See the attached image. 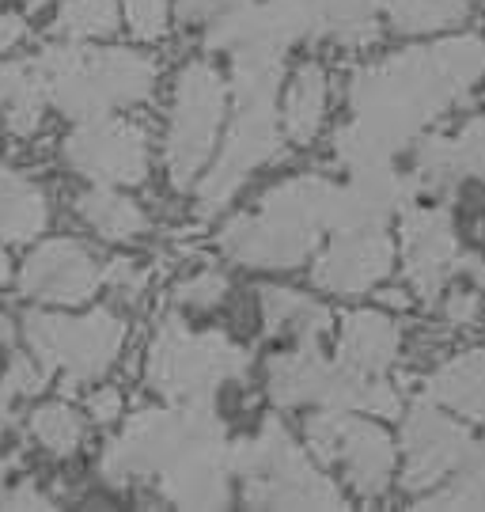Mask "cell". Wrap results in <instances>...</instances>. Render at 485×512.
I'll list each match as a JSON object with an SVG mask.
<instances>
[{
	"label": "cell",
	"instance_id": "6da1fadb",
	"mask_svg": "<svg viewBox=\"0 0 485 512\" xmlns=\"http://www.w3.org/2000/svg\"><path fill=\"white\" fill-rule=\"evenodd\" d=\"M31 342L38 346V353H46L50 365H65L69 376L80 380L110 365L114 349L122 342V323L107 311H95L84 323L31 315Z\"/></svg>",
	"mask_w": 485,
	"mask_h": 512
},
{
	"label": "cell",
	"instance_id": "7a4b0ae2",
	"mask_svg": "<svg viewBox=\"0 0 485 512\" xmlns=\"http://www.w3.org/2000/svg\"><path fill=\"white\" fill-rule=\"evenodd\" d=\"M220 118V80L205 65H194L182 76L179 88V110H175V126H171V171L175 179H190L209 156Z\"/></svg>",
	"mask_w": 485,
	"mask_h": 512
},
{
	"label": "cell",
	"instance_id": "3957f363",
	"mask_svg": "<svg viewBox=\"0 0 485 512\" xmlns=\"http://www.w3.org/2000/svg\"><path fill=\"white\" fill-rule=\"evenodd\" d=\"M311 440L323 456L342 463L364 494H379L387 486L395 452H391V440L376 425L353 418H319L311 425Z\"/></svg>",
	"mask_w": 485,
	"mask_h": 512
},
{
	"label": "cell",
	"instance_id": "277c9868",
	"mask_svg": "<svg viewBox=\"0 0 485 512\" xmlns=\"http://www.w3.org/2000/svg\"><path fill=\"white\" fill-rule=\"evenodd\" d=\"M69 160L80 171L110 183H137L144 179V145L126 126H99L76 133L69 141Z\"/></svg>",
	"mask_w": 485,
	"mask_h": 512
},
{
	"label": "cell",
	"instance_id": "5b68a950",
	"mask_svg": "<svg viewBox=\"0 0 485 512\" xmlns=\"http://www.w3.org/2000/svg\"><path fill=\"white\" fill-rule=\"evenodd\" d=\"M23 285H27V293H38L42 300L76 304L95 289V270L76 243H50L31 258Z\"/></svg>",
	"mask_w": 485,
	"mask_h": 512
},
{
	"label": "cell",
	"instance_id": "8992f818",
	"mask_svg": "<svg viewBox=\"0 0 485 512\" xmlns=\"http://www.w3.org/2000/svg\"><path fill=\"white\" fill-rule=\"evenodd\" d=\"M391 243L383 236H360V239H345L342 247H334L330 255L319 262V285L326 289H342V293H357V289H368L372 281L387 274L391 266Z\"/></svg>",
	"mask_w": 485,
	"mask_h": 512
},
{
	"label": "cell",
	"instance_id": "52a82bcc",
	"mask_svg": "<svg viewBox=\"0 0 485 512\" xmlns=\"http://www.w3.org/2000/svg\"><path fill=\"white\" fill-rule=\"evenodd\" d=\"M463 437L459 429H451L444 418L436 414H414L410 429H406V448H410V486H421V482H432L448 471L455 459L463 456Z\"/></svg>",
	"mask_w": 485,
	"mask_h": 512
},
{
	"label": "cell",
	"instance_id": "ba28073f",
	"mask_svg": "<svg viewBox=\"0 0 485 512\" xmlns=\"http://www.w3.org/2000/svg\"><path fill=\"white\" fill-rule=\"evenodd\" d=\"M395 346H398L395 327L387 319H379V315H353L345 323L342 357L349 365L364 368V372H379V368L395 357Z\"/></svg>",
	"mask_w": 485,
	"mask_h": 512
},
{
	"label": "cell",
	"instance_id": "9c48e42d",
	"mask_svg": "<svg viewBox=\"0 0 485 512\" xmlns=\"http://www.w3.org/2000/svg\"><path fill=\"white\" fill-rule=\"evenodd\" d=\"M323 103H326L323 73L315 65H307V69H300L285 103V129L296 145H304V141L315 137V129L323 122Z\"/></svg>",
	"mask_w": 485,
	"mask_h": 512
},
{
	"label": "cell",
	"instance_id": "30bf717a",
	"mask_svg": "<svg viewBox=\"0 0 485 512\" xmlns=\"http://www.w3.org/2000/svg\"><path fill=\"white\" fill-rule=\"evenodd\" d=\"M80 213L95 232H103L107 239H129L144 228L141 209L126 198H114L110 190H95L88 198H80Z\"/></svg>",
	"mask_w": 485,
	"mask_h": 512
},
{
	"label": "cell",
	"instance_id": "8fae6325",
	"mask_svg": "<svg viewBox=\"0 0 485 512\" xmlns=\"http://www.w3.org/2000/svg\"><path fill=\"white\" fill-rule=\"evenodd\" d=\"M398 31H436L467 16L463 0H383Z\"/></svg>",
	"mask_w": 485,
	"mask_h": 512
},
{
	"label": "cell",
	"instance_id": "7c38bea8",
	"mask_svg": "<svg viewBox=\"0 0 485 512\" xmlns=\"http://www.w3.org/2000/svg\"><path fill=\"white\" fill-rule=\"evenodd\" d=\"M61 27L72 35H103L114 31V4L110 0H69L61 12Z\"/></svg>",
	"mask_w": 485,
	"mask_h": 512
},
{
	"label": "cell",
	"instance_id": "4fadbf2b",
	"mask_svg": "<svg viewBox=\"0 0 485 512\" xmlns=\"http://www.w3.org/2000/svg\"><path fill=\"white\" fill-rule=\"evenodd\" d=\"M35 437L54 452H72L80 444V421L65 406H46L35 414Z\"/></svg>",
	"mask_w": 485,
	"mask_h": 512
},
{
	"label": "cell",
	"instance_id": "5bb4252c",
	"mask_svg": "<svg viewBox=\"0 0 485 512\" xmlns=\"http://www.w3.org/2000/svg\"><path fill=\"white\" fill-rule=\"evenodd\" d=\"M126 12L133 31L141 38L163 35V19H167V0H126Z\"/></svg>",
	"mask_w": 485,
	"mask_h": 512
},
{
	"label": "cell",
	"instance_id": "9a60e30c",
	"mask_svg": "<svg viewBox=\"0 0 485 512\" xmlns=\"http://www.w3.org/2000/svg\"><path fill=\"white\" fill-rule=\"evenodd\" d=\"M220 293H224V277L216 274H205L190 285H182V300H190V304H213V300H220Z\"/></svg>",
	"mask_w": 485,
	"mask_h": 512
},
{
	"label": "cell",
	"instance_id": "2e32d148",
	"mask_svg": "<svg viewBox=\"0 0 485 512\" xmlns=\"http://www.w3.org/2000/svg\"><path fill=\"white\" fill-rule=\"evenodd\" d=\"M463 156H467V164L474 167V171H482L485 175V122H478V126L467 133V141H463Z\"/></svg>",
	"mask_w": 485,
	"mask_h": 512
},
{
	"label": "cell",
	"instance_id": "e0dca14e",
	"mask_svg": "<svg viewBox=\"0 0 485 512\" xmlns=\"http://www.w3.org/2000/svg\"><path fill=\"white\" fill-rule=\"evenodd\" d=\"M118 406H122V395H118L114 387H107V391H99V395L91 399V414L99 421H110V418H118Z\"/></svg>",
	"mask_w": 485,
	"mask_h": 512
},
{
	"label": "cell",
	"instance_id": "ac0fdd59",
	"mask_svg": "<svg viewBox=\"0 0 485 512\" xmlns=\"http://www.w3.org/2000/svg\"><path fill=\"white\" fill-rule=\"evenodd\" d=\"M16 38H19V23L16 19H8V16H0V50H4V46H12Z\"/></svg>",
	"mask_w": 485,
	"mask_h": 512
},
{
	"label": "cell",
	"instance_id": "d6986e66",
	"mask_svg": "<svg viewBox=\"0 0 485 512\" xmlns=\"http://www.w3.org/2000/svg\"><path fill=\"white\" fill-rule=\"evenodd\" d=\"M4 266H8V262H4V258H0V277H4V274H8V270H4Z\"/></svg>",
	"mask_w": 485,
	"mask_h": 512
}]
</instances>
